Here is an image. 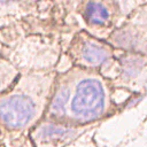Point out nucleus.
<instances>
[{
  "label": "nucleus",
  "instance_id": "1",
  "mask_svg": "<svg viewBox=\"0 0 147 147\" xmlns=\"http://www.w3.org/2000/svg\"><path fill=\"white\" fill-rule=\"evenodd\" d=\"M48 110L69 125L101 119L115 110L111 85L99 71L76 67L63 76Z\"/></svg>",
  "mask_w": 147,
  "mask_h": 147
},
{
  "label": "nucleus",
  "instance_id": "2",
  "mask_svg": "<svg viewBox=\"0 0 147 147\" xmlns=\"http://www.w3.org/2000/svg\"><path fill=\"white\" fill-rule=\"evenodd\" d=\"M100 74L111 86L124 88L133 95L147 91V57L138 53L116 49Z\"/></svg>",
  "mask_w": 147,
  "mask_h": 147
},
{
  "label": "nucleus",
  "instance_id": "3",
  "mask_svg": "<svg viewBox=\"0 0 147 147\" xmlns=\"http://www.w3.org/2000/svg\"><path fill=\"white\" fill-rule=\"evenodd\" d=\"M108 42L116 49L147 57V2H138L109 37Z\"/></svg>",
  "mask_w": 147,
  "mask_h": 147
},
{
  "label": "nucleus",
  "instance_id": "4",
  "mask_svg": "<svg viewBox=\"0 0 147 147\" xmlns=\"http://www.w3.org/2000/svg\"><path fill=\"white\" fill-rule=\"evenodd\" d=\"M115 52L116 48L109 42L85 32L78 33L71 45V54L77 65L88 70L102 68L115 55Z\"/></svg>",
  "mask_w": 147,
  "mask_h": 147
},
{
  "label": "nucleus",
  "instance_id": "5",
  "mask_svg": "<svg viewBox=\"0 0 147 147\" xmlns=\"http://www.w3.org/2000/svg\"><path fill=\"white\" fill-rule=\"evenodd\" d=\"M82 15L90 28L102 29L110 37L116 30L114 26L121 16V6L114 1H87L83 3Z\"/></svg>",
  "mask_w": 147,
  "mask_h": 147
},
{
  "label": "nucleus",
  "instance_id": "6",
  "mask_svg": "<svg viewBox=\"0 0 147 147\" xmlns=\"http://www.w3.org/2000/svg\"><path fill=\"white\" fill-rule=\"evenodd\" d=\"M36 105L25 95H11L0 102V119L11 129L25 126L34 116Z\"/></svg>",
  "mask_w": 147,
  "mask_h": 147
},
{
  "label": "nucleus",
  "instance_id": "7",
  "mask_svg": "<svg viewBox=\"0 0 147 147\" xmlns=\"http://www.w3.org/2000/svg\"><path fill=\"white\" fill-rule=\"evenodd\" d=\"M80 130L76 125L65 123H46L38 131V138L46 145L56 146L59 144H67L74 140Z\"/></svg>",
  "mask_w": 147,
  "mask_h": 147
}]
</instances>
